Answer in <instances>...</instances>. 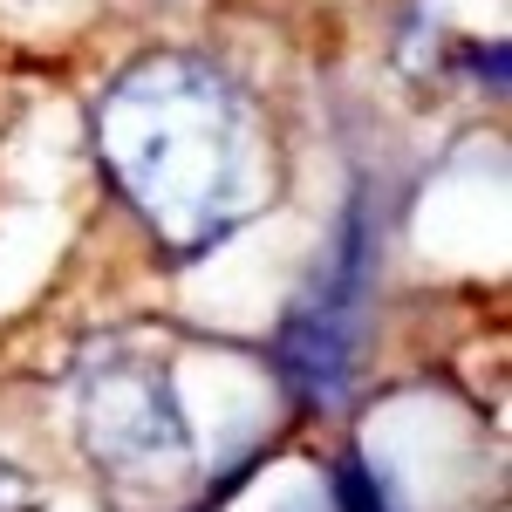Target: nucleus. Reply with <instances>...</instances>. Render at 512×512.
<instances>
[{"label": "nucleus", "mask_w": 512, "mask_h": 512, "mask_svg": "<svg viewBox=\"0 0 512 512\" xmlns=\"http://www.w3.org/2000/svg\"><path fill=\"white\" fill-rule=\"evenodd\" d=\"M362 267H369V233L362 219H349L342 233V260H335V280H321L315 301L294 308L287 328H280V369L287 383L335 410L349 396V369H355V321H362Z\"/></svg>", "instance_id": "obj_3"}, {"label": "nucleus", "mask_w": 512, "mask_h": 512, "mask_svg": "<svg viewBox=\"0 0 512 512\" xmlns=\"http://www.w3.org/2000/svg\"><path fill=\"white\" fill-rule=\"evenodd\" d=\"M0 512H41V485L14 458H0Z\"/></svg>", "instance_id": "obj_4"}, {"label": "nucleus", "mask_w": 512, "mask_h": 512, "mask_svg": "<svg viewBox=\"0 0 512 512\" xmlns=\"http://www.w3.org/2000/svg\"><path fill=\"white\" fill-rule=\"evenodd\" d=\"M96 151L171 253L226 239L253 198V130L239 89L198 55H144L96 103Z\"/></svg>", "instance_id": "obj_1"}, {"label": "nucleus", "mask_w": 512, "mask_h": 512, "mask_svg": "<svg viewBox=\"0 0 512 512\" xmlns=\"http://www.w3.org/2000/svg\"><path fill=\"white\" fill-rule=\"evenodd\" d=\"M76 437L96 472L130 492H158L192 472V417L171 383V362L151 349H96L76 376Z\"/></svg>", "instance_id": "obj_2"}, {"label": "nucleus", "mask_w": 512, "mask_h": 512, "mask_svg": "<svg viewBox=\"0 0 512 512\" xmlns=\"http://www.w3.org/2000/svg\"><path fill=\"white\" fill-rule=\"evenodd\" d=\"M335 512H383V499L369 492V478L355 472V465H349L342 478H335Z\"/></svg>", "instance_id": "obj_5"}]
</instances>
